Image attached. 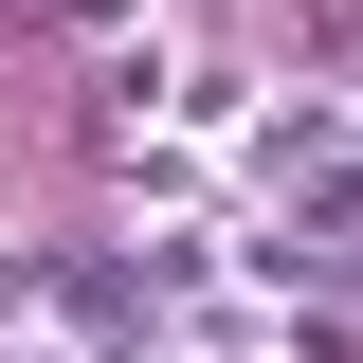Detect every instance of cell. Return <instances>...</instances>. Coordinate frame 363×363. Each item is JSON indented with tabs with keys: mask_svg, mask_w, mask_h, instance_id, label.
Masks as SVG:
<instances>
[{
	"mask_svg": "<svg viewBox=\"0 0 363 363\" xmlns=\"http://www.w3.org/2000/svg\"><path fill=\"white\" fill-rule=\"evenodd\" d=\"M327 145H345V109H272V128H255V182H309Z\"/></svg>",
	"mask_w": 363,
	"mask_h": 363,
	"instance_id": "6da1fadb",
	"label": "cell"
}]
</instances>
